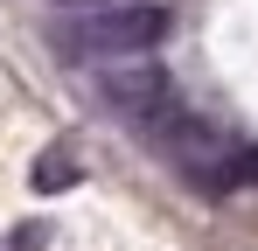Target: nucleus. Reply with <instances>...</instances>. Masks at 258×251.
Wrapping results in <instances>:
<instances>
[{
    "mask_svg": "<svg viewBox=\"0 0 258 251\" xmlns=\"http://www.w3.org/2000/svg\"><path fill=\"white\" fill-rule=\"evenodd\" d=\"M98 98L119 112V119H133L140 133L161 119V112H174V84L168 70L154 63V56H126V63H105L98 70Z\"/></svg>",
    "mask_w": 258,
    "mask_h": 251,
    "instance_id": "nucleus-2",
    "label": "nucleus"
},
{
    "mask_svg": "<svg viewBox=\"0 0 258 251\" xmlns=\"http://www.w3.org/2000/svg\"><path fill=\"white\" fill-rule=\"evenodd\" d=\"M168 28H174L168 0H112V7H84L63 28V42L98 63H126V56H154L168 42Z\"/></svg>",
    "mask_w": 258,
    "mask_h": 251,
    "instance_id": "nucleus-1",
    "label": "nucleus"
},
{
    "mask_svg": "<svg viewBox=\"0 0 258 251\" xmlns=\"http://www.w3.org/2000/svg\"><path fill=\"white\" fill-rule=\"evenodd\" d=\"M35 189H70V161H42L35 167Z\"/></svg>",
    "mask_w": 258,
    "mask_h": 251,
    "instance_id": "nucleus-3",
    "label": "nucleus"
},
{
    "mask_svg": "<svg viewBox=\"0 0 258 251\" xmlns=\"http://www.w3.org/2000/svg\"><path fill=\"white\" fill-rule=\"evenodd\" d=\"M63 7H112V0H63Z\"/></svg>",
    "mask_w": 258,
    "mask_h": 251,
    "instance_id": "nucleus-4",
    "label": "nucleus"
}]
</instances>
